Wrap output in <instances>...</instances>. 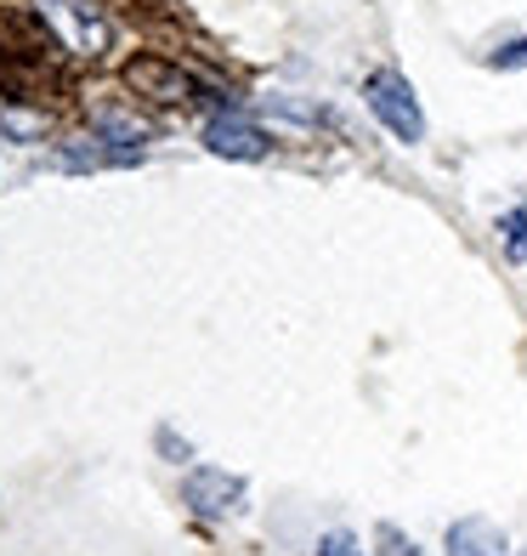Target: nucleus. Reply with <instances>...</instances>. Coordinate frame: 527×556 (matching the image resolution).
Here are the masks:
<instances>
[{"instance_id": "obj_1", "label": "nucleus", "mask_w": 527, "mask_h": 556, "mask_svg": "<svg viewBox=\"0 0 527 556\" xmlns=\"http://www.w3.org/2000/svg\"><path fill=\"white\" fill-rule=\"evenodd\" d=\"M363 103H369V114L381 119L397 142H425L420 97H414V86H409L397 68H374V74H369V80H363Z\"/></svg>"}, {"instance_id": "obj_2", "label": "nucleus", "mask_w": 527, "mask_h": 556, "mask_svg": "<svg viewBox=\"0 0 527 556\" xmlns=\"http://www.w3.org/2000/svg\"><path fill=\"white\" fill-rule=\"evenodd\" d=\"M40 12L63 29V40L74 46L80 58H103L108 52V17L97 12V7H86V0H40Z\"/></svg>"}, {"instance_id": "obj_3", "label": "nucleus", "mask_w": 527, "mask_h": 556, "mask_svg": "<svg viewBox=\"0 0 527 556\" xmlns=\"http://www.w3.org/2000/svg\"><path fill=\"white\" fill-rule=\"evenodd\" d=\"M182 500L193 505L198 517H228V511H239V505H244V477L216 471V466H198V471H188Z\"/></svg>"}, {"instance_id": "obj_4", "label": "nucleus", "mask_w": 527, "mask_h": 556, "mask_svg": "<svg viewBox=\"0 0 527 556\" xmlns=\"http://www.w3.org/2000/svg\"><path fill=\"white\" fill-rule=\"evenodd\" d=\"M205 148L216 160H267L272 154V137L261 131V125H249L239 114H221L205 125Z\"/></svg>"}, {"instance_id": "obj_5", "label": "nucleus", "mask_w": 527, "mask_h": 556, "mask_svg": "<svg viewBox=\"0 0 527 556\" xmlns=\"http://www.w3.org/2000/svg\"><path fill=\"white\" fill-rule=\"evenodd\" d=\"M448 556H505V534L488 517H465L448 528Z\"/></svg>"}, {"instance_id": "obj_6", "label": "nucleus", "mask_w": 527, "mask_h": 556, "mask_svg": "<svg viewBox=\"0 0 527 556\" xmlns=\"http://www.w3.org/2000/svg\"><path fill=\"white\" fill-rule=\"evenodd\" d=\"M131 86L159 97V103H188V91H193V80L170 63H131Z\"/></svg>"}, {"instance_id": "obj_7", "label": "nucleus", "mask_w": 527, "mask_h": 556, "mask_svg": "<svg viewBox=\"0 0 527 556\" xmlns=\"http://www.w3.org/2000/svg\"><path fill=\"white\" fill-rule=\"evenodd\" d=\"M499 244H505V256H511V262H527V205L499 222Z\"/></svg>"}, {"instance_id": "obj_8", "label": "nucleus", "mask_w": 527, "mask_h": 556, "mask_svg": "<svg viewBox=\"0 0 527 556\" xmlns=\"http://www.w3.org/2000/svg\"><path fill=\"white\" fill-rule=\"evenodd\" d=\"M374 545H381V556H420V545L403 534V528H391V522L374 528Z\"/></svg>"}, {"instance_id": "obj_9", "label": "nucleus", "mask_w": 527, "mask_h": 556, "mask_svg": "<svg viewBox=\"0 0 527 556\" xmlns=\"http://www.w3.org/2000/svg\"><path fill=\"white\" fill-rule=\"evenodd\" d=\"M0 131L7 137H23V142H35L46 131V119L40 114H12V109H0Z\"/></svg>"}, {"instance_id": "obj_10", "label": "nucleus", "mask_w": 527, "mask_h": 556, "mask_svg": "<svg viewBox=\"0 0 527 556\" xmlns=\"http://www.w3.org/2000/svg\"><path fill=\"white\" fill-rule=\"evenodd\" d=\"M318 556H363V545L335 528V534H323V540H318Z\"/></svg>"}, {"instance_id": "obj_11", "label": "nucleus", "mask_w": 527, "mask_h": 556, "mask_svg": "<svg viewBox=\"0 0 527 556\" xmlns=\"http://www.w3.org/2000/svg\"><path fill=\"white\" fill-rule=\"evenodd\" d=\"M488 63H493V68H522V63H527V35H522V40H511V46H499V52H493Z\"/></svg>"}, {"instance_id": "obj_12", "label": "nucleus", "mask_w": 527, "mask_h": 556, "mask_svg": "<svg viewBox=\"0 0 527 556\" xmlns=\"http://www.w3.org/2000/svg\"><path fill=\"white\" fill-rule=\"evenodd\" d=\"M522 556H527V551H522Z\"/></svg>"}]
</instances>
